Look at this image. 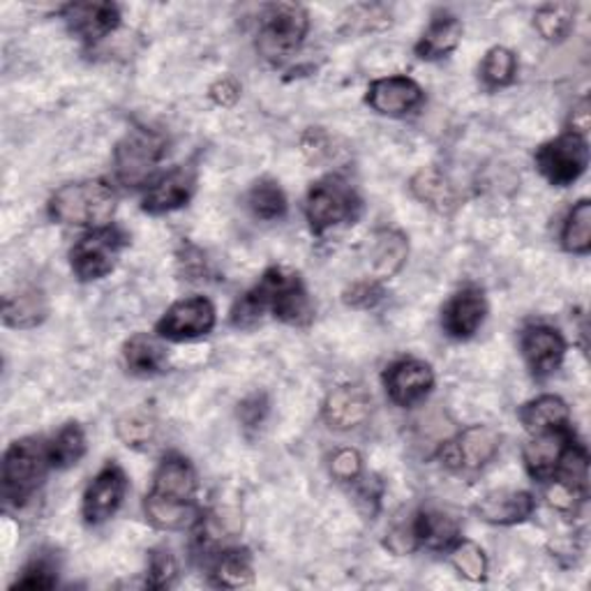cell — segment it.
Listing matches in <instances>:
<instances>
[{
	"label": "cell",
	"mask_w": 591,
	"mask_h": 591,
	"mask_svg": "<svg viewBox=\"0 0 591 591\" xmlns=\"http://www.w3.org/2000/svg\"><path fill=\"white\" fill-rule=\"evenodd\" d=\"M266 312L291 326L310 324L314 319V308L299 273H291L280 266L268 268L261 280L234 305L231 324L238 329H250Z\"/></svg>",
	"instance_id": "cell-1"
},
{
	"label": "cell",
	"mask_w": 591,
	"mask_h": 591,
	"mask_svg": "<svg viewBox=\"0 0 591 591\" xmlns=\"http://www.w3.org/2000/svg\"><path fill=\"white\" fill-rule=\"evenodd\" d=\"M116 210V193L104 180H82L63 185L49 199V215L61 225L106 227Z\"/></svg>",
	"instance_id": "cell-2"
},
{
	"label": "cell",
	"mask_w": 591,
	"mask_h": 591,
	"mask_svg": "<svg viewBox=\"0 0 591 591\" xmlns=\"http://www.w3.org/2000/svg\"><path fill=\"white\" fill-rule=\"evenodd\" d=\"M51 465L49 442L25 437L10 444L3 458V495L12 506H23L44 483Z\"/></svg>",
	"instance_id": "cell-3"
},
{
	"label": "cell",
	"mask_w": 591,
	"mask_h": 591,
	"mask_svg": "<svg viewBox=\"0 0 591 591\" xmlns=\"http://www.w3.org/2000/svg\"><path fill=\"white\" fill-rule=\"evenodd\" d=\"M308 29L310 17L305 8L293 3L268 6L261 14L257 49L268 63L280 65L301 49Z\"/></svg>",
	"instance_id": "cell-4"
},
{
	"label": "cell",
	"mask_w": 591,
	"mask_h": 591,
	"mask_svg": "<svg viewBox=\"0 0 591 591\" xmlns=\"http://www.w3.org/2000/svg\"><path fill=\"white\" fill-rule=\"evenodd\" d=\"M361 212V197L342 176H326L312 185L305 201L310 229L321 236L324 231L354 222Z\"/></svg>",
	"instance_id": "cell-5"
},
{
	"label": "cell",
	"mask_w": 591,
	"mask_h": 591,
	"mask_svg": "<svg viewBox=\"0 0 591 591\" xmlns=\"http://www.w3.org/2000/svg\"><path fill=\"white\" fill-rule=\"evenodd\" d=\"M165 155V139L146 127H134L114 151L116 178L127 187L148 185L159 159Z\"/></svg>",
	"instance_id": "cell-6"
},
{
	"label": "cell",
	"mask_w": 591,
	"mask_h": 591,
	"mask_svg": "<svg viewBox=\"0 0 591 591\" xmlns=\"http://www.w3.org/2000/svg\"><path fill=\"white\" fill-rule=\"evenodd\" d=\"M127 246V236L118 227H100L84 236L70 252L74 276L82 282L102 280L114 271L121 250Z\"/></svg>",
	"instance_id": "cell-7"
},
{
	"label": "cell",
	"mask_w": 591,
	"mask_h": 591,
	"mask_svg": "<svg viewBox=\"0 0 591 591\" xmlns=\"http://www.w3.org/2000/svg\"><path fill=\"white\" fill-rule=\"evenodd\" d=\"M589 165V148L584 137L563 132L561 137L543 144L536 153V167L557 187L576 183Z\"/></svg>",
	"instance_id": "cell-8"
},
{
	"label": "cell",
	"mask_w": 591,
	"mask_h": 591,
	"mask_svg": "<svg viewBox=\"0 0 591 591\" xmlns=\"http://www.w3.org/2000/svg\"><path fill=\"white\" fill-rule=\"evenodd\" d=\"M215 305L204 296H193L174 303L165 317L157 321L155 333L163 340L185 342L208 335L215 329Z\"/></svg>",
	"instance_id": "cell-9"
},
{
	"label": "cell",
	"mask_w": 591,
	"mask_h": 591,
	"mask_svg": "<svg viewBox=\"0 0 591 591\" xmlns=\"http://www.w3.org/2000/svg\"><path fill=\"white\" fill-rule=\"evenodd\" d=\"M499 446H501V437L495 427L471 425L444 446L442 460L450 469L476 471V469H483L495 460V455L499 453Z\"/></svg>",
	"instance_id": "cell-10"
},
{
	"label": "cell",
	"mask_w": 591,
	"mask_h": 591,
	"mask_svg": "<svg viewBox=\"0 0 591 591\" xmlns=\"http://www.w3.org/2000/svg\"><path fill=\"white\" fill-rule=\"evenodd\" d=\"M127 492V476L125 471L110 463L97 476L91 480V486L84 492L82 516L89 525H102L116 516Z\"/></svg>",
	"instance_id": "cell-11"
},
{
	"label": "cell",
	"mask_w": 591,
	"mask_h": 591,
	"mask_svg": "<svg viewBox=\"0 0 591 591\" xmlns=\"http://www.w3.org/2000/svg\"><path fill=\"white\" fill-rule=\"evenodd\" d=\"M197 471L190 460L178 453H169L157 465L148 499L165 504H197Z\"/></svg>",
	"instance_id": "cell-12"
},
{
	"label": "cell",
	"mask_w": 591,
	"mask_h": 591,
	"mask_svg": "<svg viewBox=\"0 0 591 591\" xmlns=\"http://www.w3.org/2000/svg\"><path fill=\"white\" fill-rule=\"evenodd\" d=\"M388 397L400 407H414L435 388V372L425 361L405 359L393 363L384 374Z\"/></svg>",
	"instance_id": "cell-13"
},
{
	"label": "cell",
	"mask_w": 591,
	"mask_h": 591,
	"mask_svg": "<svg viewBox=\"0 0 591 591\" xmlns=\"http://www.w3.org/2000/svg\"><path fill=\"white\" fill-rule=\"evenodd\" d=\"M522 356L536 380L550 377L567 356V340L552 326H529L520 338Z\"/></svg>",
	"instance_id": "cell-14"
},
{
	"label": "cell",
	"mask_w": 591,
	"mask_h": 591,
	"mask_svg": "<svg viewBox=\"0 0 591 591\" xmlns=\"http://www.w3.org/2000/svg\"><path fill=\"white\" fill-rule=\"evenodd\" d=\"M486 314H488L486 296H483V291L476 287H467L455 293L444 305L442 326L455 340H469L483 326Z\"/></svg>",
	"instance_id": "cell-15"
},
{
	"label": "cell",
	"mask_w": 591,
	"mask_h": 591,
	"mask_svg": "<svg viewBox=\"0 0 591 591\" xmlns=\"http://www.w3.org/2000/svg\"><path fill=\"white\" fill-rule=\"evenodd\" d=\"M324 421L331 429H354L372 414V395L361 384H344L329 393L324 400Z\"/></svg>",
	"instance_id": "cell-16"
},
{
	"label": "cell",
	"mask_w": 591,
	"mask_h": 591,
	"mask_svg": "<svg viewBox=\"0 0 591 591\" xmlns=\"http://www.w3.org/2000/svg\"><path fill=\"white\" fill-rule=\"evenodd\" d=\"M423 102L421 86L409 76L377 79L367 89V104L382 116H407Z\"/></svg>",
	"instance_id": "cell-17"
},
{
	"label": "cell",
	"mask_w": 591,
	"mask_h": 591,
	"mask_svg": "<svg viewBox=\"0 0 591 591\" xmlns=\"http://www.w3.org/2000/svg\"><path fill=\"white\" fill-rule=\"evenodd\" d=\"M63 19L76 38L95 44L118 29L121 10L114 3H72L63 8Z\"/></svg>",
	"instance_id": "cell-18"
},
{
	"label": "cell",
	"mask_w": 591,
	"mask_h": 591,
	"mask_svg": "<svg viewBox=\"0 0 591 591\" xmlns=\"http://www.w3.org/2000/svg\"><path fill=\"white\" fill-rule=\"evenodd\" d=\"M195 183L197 176L187 167H176L165 176H159L155 183H151L142 199L144 212L165 215L176 208H183L195 195Z\"/></svg>",
	"instance_id": "cell-19"
},
{
	"label": "cell",
	"mask_w": 591,
	"mask_h": 591,
	"mask_svg": "<svg viewBox=\"0 0 591 591\" xmlns=\"http://www.w3.org/2000/svg\"><path fill=\"white\" fill-rule=\"evenodd\" d=\"M573 442L576 437L571 433V427L552 429V433H543V435H531V442L522 450L525 467L531 474V478L543 480V483L550 480L559 469L563 453H567V448Z\"/></svg>",
	"instance_id": "cell-20"
},
{
	"label": "cell",
	"mask_w": 591,
	"mask_h": 591,
	"mask_svg": "<svg viewBox=\"0 0 591 591\" xmlns=\"http://www.w3.org/2000/svg\"><path fill=\"white\" fill-rule=\"evenodd\" d=\"M536 508V499L525 490H495L476 504V516L490 525L525 522Z\"/></svg>",
	"instance_id": "cell-21"
},
{
	"label": "cell",
	"mask_w": 591,
	"mask_h": 591,
	"mask_svg": "<svg viewBox=\"0 0 591 591\" xmlns=\"http://www.w3.org/2000/svg\"><path fill=\"white\" fill-rule=\"evenodd\" d=\"M407 257H409V243L405 234H400L395 229H382L374 234L370 250L374 280L382 282L395 278L402 271V266L407 263Z\"/></svg>",
	"instance_id": "cell-22"
},
{
	"label": "cell",
	"mask_w": 591,
	"mask_h": 591,
	"mask_svg": "<svg viewBox=\"0 0 591 591\" xmlns=\"http://www.w3.org/2000/svg\"><path fill=\"white\" fill-rule=\"evenodd\" d=\"M414 531L418 548L450 550L460 541V525L442 510H418L414 514Z\"/></svg>",
	"instance_id": "cell-23"
},
{
	"label": "cell",
	"mask_w": 591,
	"mask_h": 591,
	"mask_svg": "<svg viewBox=\"0 0 591 591\" xmlns=\"http://www.w3.org/2000/svg\"><path fill=\"white\" fill-rule=\"evenodd\" d=\"M520 421L529 435H543L552 429H563L571 423L567 402L557 395H541L520 409Z\"/></svg>",
	"instance_id": "cell-24"
},
{
	"label": "cell",
	"mask_w": 591,
	"mask_h": 591,
	"mask_svg": "<svg viewBox=\"0 0 591 591\" xmlns=\"http://www.w3.org/2000/svg\"><path fill=\"white\" fill-rule=\"evenodd\" d=\"M460 40H463V21L458 17L444 14L433 19V23L427 25V31L421 35L416 44V53L423 61H437L458 49Z\"/></svg>",
	"instance_id": "cell-25"
},
{
	"label": "cell",
	"mask_w": 591,
	"mask_h": 591,
	"mask_svg": "<svg viewBox=\"0 0 591 591\" xmlns=\"http://www.w3.org/2000/svg\"><path fill=\"white\" fill-rule=\"evenodd\" d=\"M123 361L125 367L137 377H153V374L165 370L167 354L157 338L148 333H134L123 346Z\"/></svg>",
	"instance_id": "cell-26"
},
{
	"label": "cell",
	"mask_w": 591,
	"mask_h": 591,
	"mask_svg": "<svg viewBox=\"0 0 591 591\" xmlns=\"http://www.w3.org/2000/svg\"><path fill=\"white\" fill-rule=\"evenodd\" d=\"M210 576L215 584L225 589H240L252 584L255 571L250 552L243 548H222L212 557Z\"/></svg>",
	"instance_id": "cell-27"
},
{
	"label": "cell",
	"mask_w": 591,
	"mask_h": 591,
	"mask_svg": "<svg viewBox=\"0 0 591 591\" xmlns=\"http://www.w3.org/2000/svg\"><path fill=\"white\" fill-rule=\"evenodd\" d=\"M49 314L44 293L38 289H23L17 296H6L3 321L12 329H35Z\"/></svg>",
	"instance_id": "cell-28"
},
{
	"label": "cell",
	"mask_w": 591,
	"mask_h": 591,
	"mask_svg": "<svg viewBox=\"0 0 591 591\" xmlns=\"http://www.w3.org/2000/svg\"><path fill=\"white\" fill-rule=\"evenodd\" d=\"M412 193L439 212H448L455 206V190L437 169H423L412 178Z\"/></svg>",
	"instance_id": "cell-29"
},
{
	"label": "cell",
	"mask_w": 591,
	"mask_h": 591,
	"mask_svg": "<svg viewBox=\"0 0 591 591\" xmlns=\"http://www.w3.org/2000/svg\"><path fill=\"white\" fill-rule=\"evenodd\" d=\"M116 435L127 448H146L157 435V418L146 407L132 409L118 418Z\"/></svg>",
	"instance_id": "cell-30"
},
{
	"label": "cell",
	"mask_w": 591,
	"mask_h": 591,
	"mask_svg": "<svg viewBox=\"0 0 591 591\" xmlns=\"http://www.w3.org/2000/svg\"><path fill=\"white\" fill-rule=\"evenodd\" d=\"M53 469H68L84 458L86 435L79 423H68L61 433L49 442Z\"/></svg>",
	"instance_id": "cell-31"
},
{
	"label": "cell",
	"mask_w": 591,
	"mask_h": 591,
	"mask_svg": "<svg viewBox=\"0 0 591 591\" xmlns=\"http://www.w3.org/2000/svg\"><path fill=\"white\" fill-rule=\"evenodd\" d=\"M248 208L259 220H266V222L280 220L287 212V197L276 180L263 178L255 183L252 190L248 193Z\"/></svg>",
	"instance_id": "cell-32"
},
{
	"label": "cell",
	"mask_w": 591,
	"mask_h": 591,
	"mask_svg": "<svg viewBox=\"0 0 591 591\" xmlns=\"http://www.w3.org/2000/svg\"><path fill=\"white\" fill-rule=\"evenodd\" d=\"M576 10L578 8L573 3H548V6H543L533 17L536 31H539L541 38H546L548 42L567 40L571 29H573Z\"/></svg>",
	"instance_id": "cell-33"
},
{
	"label": "cell",
	"mask_w": 591,
	"mask_h": 591,
	"mask_svg": "<svg viewBox=\"0 0 591 591\" xmlns=\"http://www.w3.org/2000/svg\"><path fill=\"white\" fill-rule=\"evenodd\" d=\"M561 246L571 255H587L591 250V204L582 199L569 212L561 231Z\"/></svg>",
	"instance_id": "cell-34"
},
{
	"label": "cell",
	"mask_w": 591,
	"mask_h": 591,
	"mask_svg": "<svg viewBox=\"0 0 591 591\" xmlns=\"http://www.w3.org/2000/svg\"><path fill=\"white\" fill-rule=\"evenodd\" d=\"M518 72L516 53L506 46H492L480 65V79L486 82L488 89H504L514 84Z\"/></svg>",
	"instance_id": "cell-35"
},
{
	"label": "cell",
	"mask_w": 591,
	"mask_h": 591,
	"mask_svg": "<svg viewBox=\"0 0 591 591\" xmlns=\"http://www.w3.org/2000/svg\"><path fill=\"white\" fill-rule=\"evenodd\" d=\"M450 561L455 571H458L469 582H483L488 576V557L480 546L474 541L460 539L450 550Z\"/></svg>",
	"instance_id": "cell-36"
},
{
	"label": "cell",
	"mask_w": 591,
	"mask_h": 591,
	"mask_svg": "<svg viewBox=\"0 0 591 591\" xmlns=\"http://www.w3.org/2000/svg\"><path fill=\"white\" fill-rule=\"evenodd\" d=\"M56 582H59V561L53 554L42 552L25 563L21 578H17L12 589H53Z\"/></svg>",
	"instance_id": "cell-37"
},
{
	"label": "cell",
	"mask_w": 591,
	"mask_h": 591,
	"mask_svg": "<svg viewBox=\"0 0 591 591\" xmlns=\"http://www.w3.org/2000/svg\"><path fill=\"white\" fill-rule=\"evenodd\" d=\"M546 483H548L546 486L548 504L554 510H559V514H573L576 516L587 499V490L576 486V483H571L567 478H559V476H552Z\"/></svg>",
	"instance_id": "cell-38"
},
{
	"label": "cell",
	"mask_w": 591,
	"mask_h": 591,
	"mask_svg": "<svg viewBox=\"0 0 591 591\" xmlns=\"http://www.w3.org/2000/svg\"><path fill=\"white\" fill-rule=\"evenodd\" d=\"M178 578V561L169 548H155L148 557L146 584L153 589H167Z\"/></svg>",
	"instance_id": "cell-39"
},
{
	"label": "cell",
	"mask_w": 591,
	"mask_h": 591,
	"mask_svg": "<svg viewBox=\"0 0 591 591\" xmlns=\"http://www.w3.org/2000/svg\"><path fill=\"white\" fill-rule=\"evenodd\" d=\"M331 474L340 483H356L363 474V458L354 448H340L331 458Z\"/></svg>",
	"instance_id": "cell-40"
},
{
	"label": "cell",
	"mask_w": 591,
	"mask_h": 591,
	"mask_svg": "<svg viewBox=\"0 0 591 591\" xmlns=\"http://www.w3.org/2000/svg\"><path fill=\"white\" fill-rule=\"evenodd\" d=\"M384 299V291L380 287L377 280H370V282H359L352 289L344 293V303L352 305V308H374L380 301Z\"/></svg>",
	"instance_id": "cell-41"
},
{
	"label": "cell",
	"mask_w": 591,
	"mask_h": 591,
	"mask_svg": "<svg viewBox=\"0 0 591 591\" xmlns=\"http://www.w3.org/2000/svg\"><path fill=\"white\" fill-rule=\"evenodd\" d=\"M386 548L395 554H407V552H414L418 548V539H416V531H414V516L407 522H397L388 531Z\"/></svg>",
	"instance_id": "cell-42"
},
{
	"label": "cell",
	"mask_w": 591,
	"mask_h": 591,
	"mask_svg": "<svg viewBox=\"0 0 591 591\" xmlns=\"http://www.w3.org/2000/svg\"><path fill=\"white\" fill-rule=\"evenodd\" d=\"M266 414H268V400L261 393L240 402V421L246 423V427H257L266 418Z\"/></svg>",
	"instance_id": "cell-43"
},
{
	"label": "cell",
	"mask_w": 591,
	"mask_h": 591,
	"mask_svg": "<svg viewBox=\"0 0 591 591\" xmlns=\"http://www.w3.org/2000/svg\"><path fill=\"white\" fill-rule=\"evenodd\" d=\"M238 97H240V86H238L236 79H231V76H225V79H220V82H215L210 86V100L215 104L231 106V104L238 102Z\"/></svg>",
	"instance_id": "cell-44"
},
{
	"label": "cell",
	"mask_w": 591,
	"mask_h": 591,
	"mask_svg": "<svg viewBox=\"0 0 591 591\" xmlns=\"http://www.w3.org/2000/svg\"><path fill=\"white\" fill-rule=\"evenodd\" d=\"M589 129V102L587 97H582L571 112V121H569V132L578 134V137H584Z\"/></svg>",
	"instance_id": "cell-45"
}]
</instances>
